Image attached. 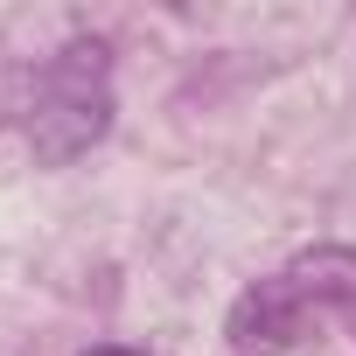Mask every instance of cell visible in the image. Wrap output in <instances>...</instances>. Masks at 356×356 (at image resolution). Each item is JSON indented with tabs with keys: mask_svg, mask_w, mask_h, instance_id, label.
<instances>
[{
	"mask_svg": "<svg viewBox=\"0 0 356 356\" xmlns=\"http://www.w3.org/2000/svg\"><path fill=\"white\" fill-rule=\"evenodd\" d=\"M349 328L356 342V245H314L300 259H286L280 273L252 280L231 300V349L238 356H286L300 342H314V328Z\"/></svg>",
	"mask_w": 356,
	"mask_h": 356,
	"instance_id": "cell-1",
	"label": "cell"
},
{
	"mask_svg": "<svg viewBox=\"0 0 356 356\" xmlns=\"http://www.w3.org/2000/svg\"><path fill=\"white\" fill-rule=\"evenodd\" d=\"M112 133V63H105V42L98 35H77L63 42L42 77H35V98H29V147L42 168H70L77 154H91L98 140Z\"/></svg>",
	"mask_w": 356,
	"mask_h": 356,
	"instance_id": "cell-2",
	"label": "cell"
},
{
	"mask_svg": "<svg viewBox=\"0 0 356 356\" xmlns=\"http://www.w3.org/2000/svg\"><path fill=\"white\" fill-rule=\"evenodd\" d=\"M84 356H140V349H126V342H98V349H84Z\"/></svg>",
	"mask_w": 356,
	"mask_h": 356,
	"instance_id": "cell-3",
	"label": "cell"
}]
</instances>
